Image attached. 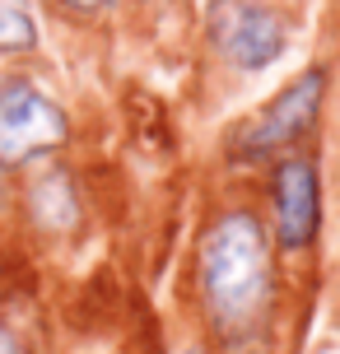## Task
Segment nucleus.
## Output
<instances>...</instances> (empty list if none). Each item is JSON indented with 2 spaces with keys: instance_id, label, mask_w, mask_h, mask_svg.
I'll use <instances>...</instances> for the list:
<instances>
[{
  "instance_id": "f03ea898",
  "label": "nucleus",
  "mask_w": 340,
  "mask_h": 354,
  "mask_svg": "<svg viewBox=\"0 0 340 354\" xmlns=\"http://www.w3.org/2000/svg\"><path fill=\"white\" fill-rule=\"evenodd\" d=\"M322 88H326V75L322 71H303L299 80H289L266 107H256L247 122L233 131V154L238 159H261L270 149H285L289 140H299L317 107H322Z\"/></svg>"
},
{
  "instance_id": "6e6552de",
  "label": "nucleus",
  "mask_w": 340,
  "mask_h": 354,
  "mask_svg": "<svg viewBox=\"0 0 340 354\" xmlns=\"http://www.w3.org/2000/svg\"><path fill=\"white\" fill-rule=\"evenodd\" d=\"M66 5H70V10H84V15H89V10H103L108 0H66Z\"/></svg>"
},
{
  "instance_id": "20e7f679",
  "label": "nucleus",
  "mask_w": 340,
  "mask_h": 354,
  "mask_svg": "<svg viewBox=\"0 0 340 354\" xmlns=\"http://www.w3.org/2000/svg\"><path fill=\"white\" fill-rule=\"evenodd\" d=\"M210 37L215 47L243 71H261L285 52V28L280 19L252 5V0H215L210 10Z\"/></svg>"
},
{
  "instance_id": "f257e3e1",
  "label": "nucleus",
  "mask_w": 340,
  "mask_h": 354,
  "mask_svg": "<svg viewBox=\"0 0 340 354\" xmlns=\"http://www.w3.org/2000/svg\"><path fill=\"white\" fill-rule=\"evenodd\" d=\"M200 284L205 303L224 331H247L270 303V252L252 214H224L200 243Z\"/></svg>"
},
{
  "instance_id": "1a4fd4ad",
  "label": "nucleus",
  "mask_w": 340,
  "mask_h": 354,
  "mask_svg": "<svg viewBox=\"0 0 340 354\" xmlns=\"http://www.w3.org/2000/svg\"><path fill=\"white\" fill-rule=\"evenodd\" d=\"M187 354H200V350H187Z\"/></svg>"
},
{
  "instance_id": "7ed1b4c3",
  "label": "nucleus",
  "mask_w": 340,
  "mask_h": 354,
  "mask_svg": "<svg viewBox=\"0 0 340 354\" xmlns=\"http://www.w3.org/2000/svg\"><path fill=\"white\" fill-rule=\"evenodd\" d=\"M66 136H70V122L47 93H37L33 84L0 88V163L10 168L33 163L61 149Z\"/></svg>"
},
{
  "instance_id": "423d86ee",
  "label": "nucleus",
  "mask_w": 340,
  "mask_h": 354,
  "mask_svg": "<svg viewBox=\"0 0 340 354\" xmlns=\"http://www.w3.org/2000/svg\"><path fill=\"white\" fill-rule=\"evenodd\" d=\"M37 42V24L28 0H0V52H28Z\"/></svg>"
},
{
  "instance_id": "0eeeda50",
  "label": "nucleus",
  "mask_w": 340,
  "mask_h": 354,
  "mask_svg": "<svg viewBox=\"0 0 340 354\" xmlns=\"http://www.w3.org/2000/svg\"><path fill=\"white\" fill-rule=\"evenodd\" d=\"M0 354H23V345H19V336H10L5 326H0Z\"/></svg>"
},
{
  "instance_id": "39448f33",
  "label": "nucleus",
  "mask_w": 340,
  "mask_h": 354,
  "mask_svg": "<svg viewBox=\"0 0 340 354\" xmlns=\"http://www.w3.org/2000/svg\"><path fill=\"white\" fill-rule=\"evenodd\" d=\"M317 219H322L317 163L289 159L275 173V224H280V243L285 248H308L317 238Z\"/></svg>"
}]
</instances>
